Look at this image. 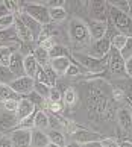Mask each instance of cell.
<instances>
[{"label":"cell","mask_w":132,"mask_h":147,"mask_svg":"<svg viewBox=\"0 0 132 147\" xmlns=\"http://www.w3.org/2000/svg\"><path fill=\"white\" fill-rule=\"evenodd\" d=\"M108 18H111L112 24L115 26L120 34L126 36H132V18L128 12H123L122 9L115 8L114 5H108Z\"/></svg>","instance_id":"cell-1"},{"label":"cell","mask_w":132,"mask_h":147,"mask_svg":"<svg viewBox=\"0 0 132 147\" xmlns=\"http://www.w3.org/2000/svg\"><path fill=\"white\" fill-rule=\"evenodd\" d=\"M68 35H70V40L73 41L76 46H84V44H87V42H90V40H91L88 26L79 18L70 20Z\"/></svg>","instance_id":"cell-2"},{"label":"cell","mask_w":132,"mask_h":147,"mask_svg":"<svg viewBox=\"0 0 132 147\" xmlns=\"http://www.w3.org/2000/svg\"><path fill=\"white\" fill-rule=\"evenodd\" d=\"M23 12L27 14L29 17L37 20L38 23H41L44 26H47L50 23V15H49V8L46 5L40 3H26L23 5Z\"/></svg>","instance_id":"cell-3"},{"label":"cell","mask_w":132,"mask_h":147,"mask_svg":"<svg viewBox=\"0 0 132 147\" xmlns=\"http://www.w3.org/2000/svg\"><path fill=\"white\" fill-rule=\"evenodd\" d=\"M76 59L79 61V65H82L87 71H91V73H102L105 70V62L103 59H97V58H93L90 55H82V53H74L73 55Z\"/></svg>","instance_id":"cell-4"},{"label":"cell","mask_w":132,"mask_h":147,"mask_svg":"<svg viewBox=\"0 0 132 147\" xmlns=\"http://www.w3.org/2000/svg\"><path fill=\"white\" fill-rule=\"evenodd\" d=\"M11 88L14 92H17L18 96H27L29 92L34 91L35 86V79L29 78V76H20V78H15L12 82H11Z\"/></svg>","instance_id":"cell-5"},{"label":"cell","mask_w":132,"mask_h":147,"mask_svg":"<svg viewBox=\"0 0 132 147\" xmlns=\"http://www.w3.org/2000/svg\"><path fill=\"white\" fill-rule=\"evenodd\" d=\"M109 52H111V38L103 36L91 44L88 55L93 58H97V59H103L106 55H109Z\"/></svg>","instance_id":"cell-6"},{"label":"cell","mask_w":132,"mask_h":147,"mask_svg":"<svg viewBox=\"0 0 132 147\" xmlns=\"http://www.w3.org/2000/svg\"><path fill=\"white\" fill-rule=\"evenodd\" d=\"M125 59L122 58L118 50H114L111 49L109 52V68H111V73L115 74V76H126V67H125Z\"/></svg>","instance_id":"cell-7"},{"label":"cell","mask_w":132,"mask_h":147,"mask_svg":"<svg viewBox=\"0 0 132 147\" xmlns=\"http://www.w3.org/2000/svg\"><path fill=\"white\" fill-rule=\"evenodd\" d=\"M30 135L32 130L29 129H15L9 137L11 144L12 147H30Z\"/></svg>","instance_id":"cell-8"},{"label":"cell","mask_w":132,"mask_h":147,"mask_svg":"<svg viewBox=\"0 0 132 147\" xmlns=\"http://www.w3.org/2000/svg\"><path fill=\"white\" fill-rule=\"evenodd\" d=\"M90 15L93 21H108V3L105 2H91L90 3Z\"/></svg>","instance_id":"cell-9"},{"label":"cell","mask_w":132,"mask_h":147,"mask_svg":"<svg viewBox=\"0 0 132 147\" xmlns=\"http://www.w3.org/2000/svg\"><path fill=\"white\" fill-rule=\"evenodd\" d=\"M18 17H20L21 21H23V23L26 24V28L29 29L32 38H34V41H38V40H40V36H41V34H43V24L38 23L37 20H34L32 17H29V15L24 14V12H20Z\"/></svg>","instance_id":"cell-10"},{"label":"cell","mask_w":132,"mask_h":147,"mask_svg":"<svg viewBox=\"0 0 132 147\" xmlns=\"http://www.w3.org/2000/svg\"><path fill=\"white\" fill-rule=\"evenodd\" d=\"M9 70L14 73L15 78L26 76L24 74V56L21 55L20 52H14L12 59H11V62H9Z\"/></svg>","instance_id":"cell-11"},{"label":"cell","mask_w":132,"mask_h":147,"mask_svg":"<svg viewBox=\"0 0 132 147\" xmlns=\"http://www.w3.org/2000/svg\"><path fill=\"white\" fill-rule=\"evenodd\" d=\"M35 111H37V108H35V105L29 99H20L18 109H17V112H15V115H17L18 121H21V120L30 117Z\"/></svg>","instance_id":"cell-12"},{"label":"cell","mask_w":132,"mask_h":147,"mask_svg":"<svg viewBox=\"0 0 132 147\" xmlns=\"http://www.w3.org/2000/svg\"><path fill=\"white\" fill-rule=\"evenodd\" d=\"M88 30H90V36H91V40H100V38H103L106 35V32H108V23H102V21H93L91 20V23L90 26H88Z\"/></svg>","instance_id":"cell-13"},{"label":"cell","mask_w":132,"mask_h":147,"mask_svg":"<svg viewBox=\"0 0 132 147\" xmlns=\"http://www.w3.org/2000/svg\"><path fill=\"white\" fill-rule=\"evenodd\" d=\"M73 138L79 144H88V143H94V141H102L100 135L96 132H90V130H78V132L73 134Z\"/></svg>","instance_id":"cell-14"},{"label":"cell","mask_w":132,"mask_h":147,"mask_svg":"<svg viewBox=\"0 0 132 147\" xmlns=\"http://www.w3.org/2000/svg\"><path fill=\"white\" fill-rule=\"evenodd\" d=\"M50 141L49 137L44 130L40 129H32V135H30V147H46Z\"/></svg>","instance_id":"cell-15"},{"label":"cell","mask_w":132,"mask_h":147,"mask_svg":"<svg viewBox=\"0 0 132 147\" xmlns=\"http://www.w3.org/2000/svg\"><path fill=\"white\" fill-rule=\"evenodd\" d=\"M14 28H15V32H17V35H18V40H21L23 42H30V41H34V38H32L29 29L26 28V24L23 23V21H21L20 17H15Z\"/></svg>","instance_id":"cell-16"},{"label":"cell","mask_w":132,"mask_h":147,"mask_svg":"<svg viewBox=\"0 0 132 147\" xmlns=\"http://www.w3.org/2000/svg\"><path fill=\"white\" fill-rule=\"evenodd\" d=\"M18 124V118L15 114H11V112H6L0 117V132H6V130L15 127Z\"/></svg>","instance_id":"cell-17"},{"label":"cell","mask_w":132,"mask_h":147,"mask_svg":"<svg viewBox=\"0 0 132 147\" xmlns=\"http://www.w3.org/2000/svg\"><path fill=\"white\" fill-rule=\"evenodd\" d=\"M70 58L65 56V58H56V59H50V67L55 70L56 74H65L67 68L70 67Z\"/></svg>","instance_id":"cell-18"},{"label":"cell","mask_w":132,"mask_h":147,"mask_svg":"<svg viewBox=\"0 0 132 147\" xmlns=\"http://www.w3.org/2000/svg\"><path fill=\"white\" fill-rule=\"evenodd\" d=\"M32 55H34L35 61L38 62L40 67H47L49 64H50V56H49V50L46 49H43L40 46H37L34 50H32Z\"/></svg>","instance_id":"cell-19"},{"label":"cell","mask_w":132,"mask_h":147,"mask_svg":"<svg viewBox=\"0 0 132 147\" xmlns=\"http://www.w3.org/2000/svg\"><path fill=\"white\" fill-rule=\"evenodd\" d=\"M50 126V121H49V115L43 109H38L34 114V129H40L44 130Z\"/></svg>","instance_id":"cell-20"},{"label":"cell","mask_w":132,"mask_h":147,"mask_svg":"<svg viewBox=\"0 0 132 147\" xmlns=\"http://www.w3.org/2000/svg\"><path fill=\"white\" fill-rule=\"evenodd\" d=\"M38 68H40V65H38V62L35 61L34 55H32V53L30 55H26L24 56V74L35 79V74L38 71Z\"/></svg>","instance_id":"cell-21"},{"label":"cell","mask_w":132,"mask_h":147,"mask_svg":"<svg viewBox=\"0 0 132 147\" xmlns=\"http://www.w3.org/2000/svg\"><path fill=\"white\" fill-rule=\"evenodd\" d=\"M118 123L125 130H132V114L128 109H120L117 114Z\"/></svg>","instance_id":"cell-22"},{"label":"cell","mask_w":132,"mask_h":147,"mask_svg":"<svg viewBox=\"0 0 132 147\" xmlns=\"http://www.w3.org/2000/svg\"><path fill=\"white\" fill-rule=\"evenodd\" d=\"M47 137H49V141L53 144H56L59 147H65V135L61 132V130H58V129H52V130H49L47 132Z\"/></svg>","instance_id":"cell-23"},{"label":"cell","mask_w":132,"mask_h":147,"mask_svg":"<svg viewBox=\"0 0 132 147\" xmlns=\"http://www.w3.org/2000/svg\"><path fill=\"white\" fill-rule=\"evenodd\" d=\"M14 50L11 46H0V65L3 67H9V62L12 59Z\"/></svg>","instance_id":"cell-24"},{"label":"cell","mask_w":132,"mask_h":147,"mask_svg":"<svg viewBox=\"0 0 132 147\" xmlns=\"http://www.w3.org/2000/svg\"><path fill=\"white\" fill-rule=\"evenodd\" d=\"M49 15H50V21L58 23V21H64L67 18V11L64 8H50L49 9Z\"/></svg>","instance_id":"cell-25"},{"label":"cell","mask_w":132,"mask_h":147,"mask_svg":"<svg viewBox=\"0 0 132 147\" xmlns=\"http://www.w3.org/2000/svg\"><path fill=\"white\" fill-rule=\"evenodd\" d=\"M126 41H128V36L123 35V34H115L111 36V49H114V50H122V49L125 47L126 44Z\"/></svg>","instance_id":"cell-26"},{"label":"cell","mask_w":132,"mask_h":147,"mask_svg":"<svg viewBox=\"0 0 132 147\" xmlns=\"http://www.w3.org/2000/svg\"><path fill=\"white\" fill-rule=\"evenodd\" d=\"M15 79L14 73L9 70V67L0 65V85H11V82Z\"/></svg>","instance_id":"cell-27"},{"label":"cell","mask_w":132,"mask_h":147,"mask_svg":"<svg viewBox=\"0 0 132 147\" xmlns=\"http://www.w3.org/2000/svg\"><path fill=\"white\" fill-rule=\"evenodd\" d=\"M0 41L2 42H9V41H20L18 35L15 32V28H9V29H3L0 30Z\"/></svg>","instance_id":"cell-28"},{"label":"cell","mask_w":132,"mask_h":147,"mask_svg":"<svg viewBox=\"0 0 132 147\" xmlns=\"http://www.w3.org/2000/svg\"><path fill=\"white\" fill-rule=\"evenodd\" d=\"M8 99H20L17 92H14L9 85H0V102H5Z\"/></svg>","instance_id":"cell-29"},{"label":"cell","mask_w":132,"mask_h":147,"mask_svg":"<svg viewBox=\"0 0 132 147\" xmlns=\"http://www.w3.org/2000/svg\"><path fill=\"white\" fill-rule=\"evenodd\" d=\"M49 56L50 59H56V58H65L68 56V50L65 49L64 46H59V44H55L50 50H49Z\"/></svg>","instance_id":"cell-30"},{"label":"cell","mask_w":132,"mask_h":147,"mask_svg":"<svg viewBox=\"0 0 132 147\" xmlns=\"http://www.w3.org/2000/svg\"><path fill=\"white\" fill-rule=\"evenodd\" d=\"M18 103H20V99H8V100L2 102V106L6 112L15 114L17 109H18Z\"/></svg>","instance_id":"cell-31"},{"label":"cell","mask_w":132,"mask_h":147,"mask_svg":"<svg viewBox=\"0 0 132 147\" xmlns=\"http://www.w3.org/2000/svg\"><path fill=\"white\" fill-rule=\"evenodd\" d=\"M50 90L52 86H49L46 84H40V82H35V86H34V91H37L38 94H40L44 100L49 99V94H50Z\"/></svg>","instance_id":"cell-32"},{"label":"cell","mask_w":132,"mask_h":147,"mask_svg":"<svg viewBox=\"0 0 132 147\" xmlns=\"http://www.w3.org/2000/svg\"><path fill=\"white\" fill-rule=\"evenodd\" d=\"M84 71H87V70L82 67V65H78V64L71 62V64H70V67L67 68V71H65V76H68V78H74V76L82 74Z\"/></svg>","instance_id":"cell-33"},{"label":"cell","mask_w":132,"mask_h":147,"mask_svg":"<svg viewBox=\"0 0 132 147\" xmlns=\"http://www.w3.org/2000/svg\"><path fill=\"white\" fill-rule=\"evenodd\" d=\"M14 23H15V15H14V14L5 15V17L0 18V30L9 29V28H14Z\"/></svg>","instance_id":"cell-34"},{"label":"cell","mask_w":132,"mask_h":147,"mask_svg":"<svg viewBox=\"0 0 132 147\" xmlns=\"http://www.w3.org/2000/svg\"><path fill=\"white\" fill-rule=\"evenodd\" d=\"M26 99H29L32 103H34L35 108H43L44 105H46V100H44V99H43V97H41L40 94H38L37 91H32V92H29Z\"/></svg>","instance_id":"cell-35"},{"label":"cell","mask_w":132,"mask_h":147,"mask_svg":"<svg viewBox=\"0 0 132 147\" xmlns=\"http://www.w3.org/2000/svg\"><path fill=\"white\" fill-rule=\"evenodd\" d=\"M120 55L125 61H128V59L132 58V36H128V41H126L125 47L120 50Z\"/></svg>","instance_id":"cell-36"},{"label":"cell","mask_w":132,"mask_h":147,"mask_svg":"<svg viewBox=\"0 0 132 147\" xmlns=\"http://www.w3.org/2000/svg\"><path fill=\"white\" fill-rule=\"evenodd\" d=\"M35 82L46 84V85L50 86V82H49V78H47L46 71H44V67H40V68H38V71H37V74H35Z\"/></svg>","instance_id":"cell-37"},{"label":"cell","mask_w":132,"mask_h":147,"mask_svg":"<svg viewBox=\"0 0 132 147\" xmlns=\"http://www.w3.org/2000/svg\"><path fill=\"white\" fill-rule=\"evenodd\" d=\"M61 99H62V96H61V91H59L58 88H53L50 90V94H49V99L47 102H50V103H61Z\"/></svg>","instance_id":"cell-38"},{"label":"cell","mask_w":132,"mask_h":147,"mask_svg":"<svg viewBox=\"0 0 132 147\" xmlns=\"http://www.w3.org/2000/svg\"><path fill=\"white\" fill-rule=\"evenodd\" d=\"M76 100V92L73 88H67L64 92V102L67 103V105H73Z\"/></svg>","instance_id":"cell-39"},{"label":"cell","mask_w":132,"mask_h":147,"mask_svg":"<svg viewBox=\"0 0 132 147\" xmlns=\"http://www.w3.org/2000/svg\"><path fill=\"white\" fill-rule=\"evenodd\" d=\"M44 71H46L47 78H49V82H50V86L53 88L55 84H56V73H55V70L50 67V64H49L47 67H44Z\"/></svg>","instance_id":"cell-40"},{"label":"cell","mask_w":132,"mask_h":147,"mask_svg":"<svg viewBox=\"0 0 132 147\" xmlns=\"http://www.w3.org/2000/svg\"><path fill=\"white\" fill-rule=\"evenodd\" d=\"M64 5H65L64 0H56V2H47L46 6L50 9V8H64Z\"/></svg>","instance_id":"cell-41"},{"label":"cell","mask_w":132,"mask_h":147,"mask_svg":"<svg viewBox=\"0 0 132 147\" xmlns=\"http://www.w3.org/2000/svg\"><path fill=\"white\" fill-rule=\"evenodd\" d=\"M47 106H49V109H50L52 112H59L61 108H62V103H50V102H47Z\"/></svg>","instance_id":"cell-42"},{"label":"cell","mask_w":132,"mask_h":147,"mask_svg":"<svg viewBox=\"0 0 132 147\" xmlns=\"http://www.w3.org/2000/svg\"><path fill=\"white\" fill-rule=\"evenodd\" d=\"M125 67H126V74H128L129 78H132V58L125 62Z\"/></svg>","instance_id":"cell-43"},{"label":"cell","mask_w":132,"mask_h":147,"mask_svg":"<svg viewBox=\"0 0 132 147\" xmlns=\"http://www.w3.org/2000/svg\"><path fill=\"white\" fill-rule=\"evenodd\" d=\"M8 14H11V12H9V9L6 8V5H5V3H0V18L5 17V15H8Z\"/></svg>","instance_id":"cell-44"},{"label":"cell","mask_w":132,"mask_h":147,"mask_svg":"<svg viewBox=\"0 0 132 147\" xmlns=\"http://www.w3.org/2000/svg\"><path fill=\"white\" fill-rule=\"evenodd\" d=\"M0 147H12V144H11V140H2L0 141Z\"/></svg>","instance_id":"cell-45"},{"label":"cell","mask_w":132,"mask_h":147,"mask_svg":"<svg viewBox=\"0 0 132 147\" xmlns=\"http://www.w3.org/2000/svg\"><path fill=\"white\" fill-rule=\"evenodd\" d=\"M118 147H132V143L131 141H122V143L118 144Z\"/></svg>","instance_id":"cell-46"},{"label":"cell","mask_w":132,"mask_h":147,"mask_svg":"<svg viewBox=\"0 0 132 147\" xmlns=\"http://www.w3.org/2000/svg\"><path fill=\"white\" fill-rule=\"evenodd\" d=\"M65 147H82V144H79V143H76V141H71V143H68V144H65Z\"/></svg>","instance_id":"cell-47"},{"label":"cell","mask_w":132,"mask_h":147,"mask_svg":"<svg viewBox=\"0 0 132 147\" xmlns=\"http://www.w3.org/2000/svg\"><path fill=\"white\" fill-rule=\"evenodd\" d=\"M46 147H59V146H56V144H53V143H49Z\"/></svg>","instance_id":"cell-48"},{"label":"cell","mask_w":132,"mask_h":147,"mask_svg":"<svg viewBox=\"0 0 132 147\" xmlns=\"http://www.w3.org/2000/svg\"><path fill=\"white\" fill-rule=\"evenodd\" d=\"M129 17L132 18V8H129Z\"/></svg>","instance_id":"cell-49"},{"label":"cell","mask_w":132,"mask_h":147,"mask_svg":"<svg viewBox=\"0 0 132 147\" xmlns=\"http://www.w3.org/2000/svg\"><path fill=\"white\" fill-rule=\"evenodd\" d=\"M0 109H3V106H2V102H0Z\"/></svg>","instance_id":"cell-50"},{"label":"cell","mask_w":132,"mask_h":147,"mask_svg":"<svg viewBox=\"0 0 132 147\" xmlns=\"http://www.w3.org/2000/svg\"><path fill=\"white\" fill-rule=\"evenodd\" d=\"M0 46H2V41H0Z\"/></svg>","instance_id":"cell-51"},{"label":"cell","mask_w":132,"mask_h":147,"mask_svg":"<svg viewBox=\"0 0 132 147\" xmlns=\"http://www.w3.org/2000/svg\"><path fill=\"white\" fill-rule=\"evenodd\" d=\"M131 132H132V130H131Z\"/></svg>","instance_id":"cell-52"}]
</instances>
